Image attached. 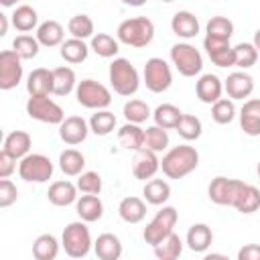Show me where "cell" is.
I'll use <instances>...</instances> for the list:
<instances>
[{
    "instance_id": "1",
    "label": "cell",
    "mask_w": 260,
    "mask_h": 260,
    "mask_svg": "<svg viewBox=\"0 0 260 260\" xmlns=\"http://www.w3.org/2000/svg\"><path fill=\"white\" fill-rule=\"evenodd\" d=\"M199 165V152L195 146H189V144H179V146H173L160 160V169H162V175L167 179H183L187 175H191Z\"/></svg>"
},
{
    "instance_id": "2",
    "label": "cell",
    "mask_w": 260,
    "mask_h": 260,
    "mask_svg": "<svg viewBox=\"0 0 260 260\" xmlns=\"http://www.w3.org/2000/svg\"><path fill=\"white\" fill-rule=\"evenodd\" d=\"M116 37L120 43L134 47V49H142L146 45L152 43L154 39V22L148 16H132L126 18L118 24L116 28Z\"/></svg>"
},
{
    "instance_id": "3",
    "label": "cell",
    "mask_w": 260,
    "mask_h": 260,
    "mask_svg": "<svg viewBox=\"0 0 260 260\" xmlns=\"http://www.w3.org/2000/svg\"><path fill=\"white\" fill-rule=\"evenodd\" d=\"M108 77H110V85L112 89L118 93V95H124V98H130L138 91L140 87V75H138V69L124 57H116L112 63H110V69H108Z\"/></svg>"
},
{
    "instance_id": "4",
    "label": "cell",
    "mask_w": 260,
    "mask_h": 260,
    "mask_svg": "<svg viewBox=\"0 0 260 260\" xmlns=\"http://www.w3.org/2000/svg\"><path fill=\"white\" fill-rule=\"evenodd\" d=\"M61 246L69 258H85L89 254V250L93 248L91 234H89V228L85 225V221L67 223V228L63 230V236H61Z\"/></svg>"
},
{
    "instance_id": "5",
    "label": "cell",
    "mask_w": 260,
    "mask_h": 260,
    "mask_svg": "<svg viewBox=\"0 0 260 260\" xmlns=\"http://www.w3.org/2000/svg\"><path fill=\"white\" fill-rule=\"evenodd\" d=\"M177 219H179V211L173 205H162V209L156 211L152 221L144 228V232H142L144 242L150 244L152 248L158 246L165 238H169L173 234V228L177 225Z\"/></svg>"
},
{
    "instance_id": "6",
    "label": "cell",
    "mask_w": 260,
    "mask_h": 260,
    "mask_svg": "<svg viewBox=\"0 0 260 260\" xmlns=\"http://www.w3.org/2000/svg\"><path fill=\"white\" fill-rule=\"evenodd\" d=\"M75 98H77V104L87 108V110H106L110 104H112V93L110 89L95 81V79H81L77 83V89H75Z\"/></svg>"
},
{
    "instance_id": "7",
    "label": "cell",
    "mask_w": 260,
    "mask_h": 260,
    "mask_svg": "<svg viewBox=\"0 0 260 260\" xmlns=\"http://www.w3.org/2000/svg\"><path fill=\"white\" fill-rule=\"evenodd\" d=\"M171 61L183 77H195L203 69V57L199 49L189 43H175L171 47Z\"/></svg>"
},
{
    "instance_id": "8",
    "label": "cell",
    "mask_w": 260,
    "mask_h": 260,
    "mask_svg": "<svg viewBox=\"0 0 260 260\" xmlns=\"http://www.w3.org/2000/svg\"><path fill=\"white\" fill-rule=\"evenodd\" d=\"M18 175L26 183H47L53 177V162L41 152H30L18 162Z\"/></svg>"
},
{
    "instance_id": "9",
    "label": "cell",
    "mask_w": 260,
    "mask_h": 260,
    "mask_svg": "<svg viewBox=\"0 0 260 260\" xmlns=\"http://www.w3.org/2000/svg\"><path fill=\"white\" fill-rule=\"evenodd\" d=\"M142 77H144V85L152 91V93H162L171 87L173 83V71H171V65L160 59V57H150L144 65V71H142Z\"/></svg>"
},
{
    "instance_id": "10",
    "label": "cell",
    "mask_w": 260,
    "mask_h": 260,
    "mask_svg": "<svg viewBox=\"0 0 260 260\" xmlns=\"http://www.w3.org/2000/svg\"><path fill=\"white\" fill-rule=\"evenodd\" d=\"M246 183L240 179H228V177H215L209 187H207V195L215 205H230L234 207L240 193L244 191Z\"/></svg>"
},
{
    "instance_id": "11",
    "label": "cell",
    "mask_w": 260,
    "mask_h": 260,
    "mask_svg": "<svg viewBox=\"0 0 260 260\" xmlns=\"http://www.w3.org/2000/svg\"><path fill=\"white\" fill-rule=\"evenodd\" d=\"M26 114L43 124H63L65 120V112L63 108L53 102L51 98H28L26 102Z\"/></svg>"
},
{
    "instance_id": "12",
    "label": "cell",
    "mask_w": 260,
    "mask_h": 260,
    "mask_svg": "<svg viewBox=\"0 0 260 260\" xmlns=\"http://www.w3.org/2000/svg\"><path fill=\"white\" fill-rule=\"evenodd\" d=\"M22 59L12 51L4 49L0 53V89L8 91L14 89L22 81Z\"/></svg>"
},
{
    "instance_id": "13",
    "label": "cell",
    "mask_w": 260,
    "mask_h": 260,
    "mask_svg": "<svg viewBox=\"0 0 260 260\" xmlns=\"http://www.w3.org/2000/svg\"><path fill=\"white\" fill-rule=\"evenodd\" d=\"M203 49H205V53H207V57L211 59L213 65H217V67H234L236 65L234 47L230 45V41H219V39L205 37L203 39Z\"/></svg>"
},
{
    "instance_id": "14",
    "label": "cell",
    "mask_w": 260,
    "mask_h": 260,
    "mask_svg": "<svg viewBox=\"0 0 260 260\" xmlns=\"http://www.w3.org/2000/svg\"><path fill=\"white\" fill-rule=\"evenodd\" d=\"M87 132H89V122H85L81 116H67L59 126V138L69 146L81 144L87 138Z\"/></svg>"
},
{
    "instance_id": "15",
    "label": "cell",
    "mask_w": 260,
    "mask_h": 260,
    "mask_svg": "<svg viewBox=\"0 0 260 260\" xmlns=\"http://www.w3.org/2000/svg\"><path fill=\"white\" fill-rule=\"evenodd\" d=\"M26 91L30 98H49L53 93V69H32L26 77Z\"/></svg>"
},
{
    "instance_id": "16",
    "label": "cell",
    "mask_w": 260,
    "mask_h": 260,
    "mask_svg": "<svg viewBox=\"0 0 260 260\" xmlns=\"http://www.w3.org/2000/svg\"><path fill=\"white\" fill-rule=\"evenodd\" d=\"M158 169H160V160H158L156 152H152L148 148H142V150L134 152V158H132V175L136 179H140V181L152 179Z\"/></svg>"
},
{
    "instance_id": "17",
    "label": "cell",
    "mask_w": 260,
    "mask_h": 260,
    "mask_svg": "<svg viewBox=\"0 0 260 260\" xmlns=\"http://www.w3.org/2000/svg\"><path fill=\"white\" fill-rule=\"evenodd\" d=\"M223 89L228 91L230 100H246L254 91V79L246 71H234L223 81Z\"/></svg>"
},
{
    "instance_id": "18",
    "label": "cell",
    "mask_w": 260,
    "mask_h": 260,
    "mask_svg": "<svg viewBox=\"0 0 260 260\" xmlns=\"http://www.w3.org/2000/svg\"><path fill=\"white\" fill-rule=\"evenodd\" d=\"M221 91H223V83L213 73H203L195 83V93H197L199 102H203V104L213 106L217 100H221Z\"/></svg>"
},
{
    "instance_id": "19",
    "label": "cell",
    "mask_w": 260,
    "mask_h": 260,
    "mask_svg": "<svg viewBox=\"0 0 260 260\" xmlns=\"http://www.w3.org/2000/svg\"><path fill=\"white\" fill-rule=\"evenodd\" d=\"M240 128L248 136H260V100H246L240 110Z\"/></svg>"
},
{
    "instance_id": "20",
    "label": "cell",
    "mask_w": 260,
    "mask_h": 260,
    "mask_svg": "<svg viewBox=\"0 0 260 260\" xmlns=\"http://www.w3.org/2000/svg\"><path fill=\"white\" fill-rule=\"evenodd\" d=\"M77 185H73L71 181H55L47 191V199L57 207H67L71 203H77Z\"/></svg>"
},
{
    "instance_id": "21",
    "label": "cell",
    "mask_w": 260,
    "mask_h": 260,
    "mask_svg": "<svg viewBox=\"0 0 260 260\" xmlns=\"http://www.w3.org/2000/svg\"><path fill=\"white\" fill-rule=\"evenodd\" d=\"M30 146H32L30 134L24 132V130H14V132L6 134L2 150H6V152H8L10 156H14L16 160H22L24 156L30 154Z\"/></svg>"
},
{
    "instance_id": "22",
    "label": "cell",
    "mask_w": 260,
    "mask_h": 260,
    "mask_svg": "<svg viewBox=\"0 0 260 260\" xmlns=\"http://www.w3.org/2000/svg\"><path fill=\"white\" fill-rule=\"evenodd\" d=\"M122 250L124 248H122L120 238L116 234H110V232L100 234L98 240L93 242V252L100 260H120Z\"/></svg>"
},
{
    "instance_id": "23",
    "label": "cell",
    "mask_w": 260,
    "mask_h": 260,
    "mask_svg": "<svg viewBox=\"0 0 260 260\" xmlns=\"http://www.w3.org/2000/svg\"><path fill=\"white\" fill-rule=\"evenodd\" d=\"M171 28H173V32H175L177 37H181V39H193V37H197V32H199V20H197V16H195L193 12H189V10H179V12H175L173 18H171Z\"/></svg>"
},
{
    "instance_id": "24",
    "label": "cell",
    "mask_w": 260,
    "mask_h": 260,
    "mask_svg": "<svg viewBox=\"0 0 260 260\" xmlns=\"http://www.w3.org/2000/svg\"><path fill=\"white\" fill-rule=\"evenodd\" d=\"M118 215L126 223H140L146 217V203H144V199H140L136 195L124 197L120 201V205H118Z\"/></svg>"
},
{
    "instance_id": "25",
    "label": "cell",
    "mask_w": 260,
    "mask_h": 260,
    "mask_svg": "<svg viewBox=\"0 0 260 260\" xmlns=\"http://www.w3.org/2000/svg\"><path fill=\"white\" fill-rule=\"evenodd\" d=\"M35 37H37L39 45H43V47H61L65 43L63 41L65 39V30H63L61 22H57V20H45V22H41Z\"/></svg>"
},
{
    "instance_id": "26",
    "label": "cell",
    "mask_w": 260,
    "mask_h": 260,
    "mask_svg": "<svg viewBox=\"0 0 260 260\" xmlns=\"http://www.w3.org/2000/svg\"><path fill=\"white\" fill-rule=\"evenodd\" d=\"M75 211L81 217V221L91 223L104 215V203L98 195H81L75 203Z\"/></svg>"
},
{
    "instance_id": "27",
    "label": "cell",
    "mask_w": 260,
    "mask_h": 260,
    "mask_svg": "<svg viewBox=\"0 0 260 260\" xmlns=\"http://www.w3.org/2000/svg\"><path fill=\"white\" fill-rule=\"evenodd\" d=\"M73 89H77V77L75 71L67 65L53 69V93L55 95H69Z\"/></svg>"
},
{
    "instance_id": "28",
    "label": "cell",
    "mask_w": 260,
    "mask_h": 260,
    "mask_svg": "<svg viewBox=\"0 0 260 260\" xmlns=\"http://www.w3.org/2000/svg\"><path fill=\"white\" fill-rule=\"evenodd\" d=\"M187 246L193 252H205L213 242V232L207 223H193L187 232Z\"/></svg>"
},
{
    "instance_id": "29",
    "label": "cell",
    "mask_w": 260,
    "mask_h": 260,
    "mask_svg": "<svg viewBox=\"0 0 260 260\" xmlns=\"http://www.w3.org/2000/svg\"><path fill=\"white\" fill-rule=\"evenodd\" d=\"M118 142L126 148V150H142L144 148V128H140L138 124H130L126 122L120 130H118Z\"/></svg>"
},
{
    "instance_id": "30",
    "label": "cell",
    "mask_w": 260,
    "mask_h": 260,
    "mask_svg": "<svg viewBox=\"0 0 260 260\" xmlns=\"http://www.w3.org/2000/svg\"><path fill=\"white\" fill-rule=\"evenodd\" d=\"M142 195H144V201L146 203H150V205H162L171 197V185L165 179H150V181H146V185L142 189Z\"/></svg>"
},
{
    "instance_id": "31",
    "label": "cell",
    "mask_w": 260,
    "mask_h": 260,
    "mask_svg": "<svg viewBox=\"0 0 260 260\" xmlns=\"http://www.w3.org/2000/svg\"><path fill=\"white\" fill-rule=\"evenodd\" d=\"M37 24H39V14H37V10L30 4H20V6L14 8V12H12V26L16 30H20L22 35H26Z\"/></svg>"
},
{
    "instance_id": "32",
    "label": "cell",
    "mask_w": 260,
    "mask_h": 260,
    "mask_svg": "<svg viewBox=\"0 0 260 260\" xmlns=\"http://www.w3.org/2000/svg\"><path fill=\"white\" fill-rule=\"evenodd\" d=\"M59 169L67 177H79L85 169V156L75 148H65L59 154Z\"/></svg>"
},
{
    "instance_id": "33",
    "label": "cell",
    "mask_w": 260,
    "mask_h": 260,
    "mask_svg": "<svg viewBox=\"0 0 260 260\" xmlns=\"http://www.w3.org/2000/svg\"><path fill=\"white\" fill-rule=\"evenodd\" d=\"M59 242L53 234H41L32 242V256L35 260H55L59 254Z\"/></svg>"
},
{
    "instance_id": "34",
    "label": "cell",
    "mask_w": 260,
    "mask_h": 260,
    "mask_svg": "<svg viewBox=\"0 0 260 260\" xmlns=\"http://www.w3.org/2000/svg\"><path fill=\"white\" fill-rule=\"evenodd\" d=\"M152 118H154V126L171 130V128H177L179 120L183 118V112L175 104H160L152 112Z\"/></svg>"
},
{
    "instance_id": "35",
    "label": "cell",
    "mask_w": 260,
    "mask_h": 260,
    "mask_svg": "<svg viewBox=\"0 0 260 260\" xmlns=\"http://www.w3.org/2000/svg\"><path fill=\"white\" fill-rule=\"evenodd\" d=\"M63 61L71 63V65H77V63H83L89 55V47L85 45V41H79V39H67L61 49H59Z\"/></svg>"
},
{
    "instance_id": "36",
    "label": "cell",
    "mask_w": 260,
    "mask_h": 260,
    "mask_svg": "<svg viewBox=\"0 0 260 260\" xmlns=\"http://www.w3.org/2000/svg\"><path fill=\"white\" fill-rule=\"evenodd\" d=\"M89 49H91L95 55H100V57H104V59H110V57H116V55H118L120 45H118V39H114L112 35H108V32H98V35H93V39H91V43H89Z\"/></svg>"
},
{
    "instance_id": "37",
    "label": "cell",
    "mask_w": 260,
    "mask_h": 260,
    "mask_svg": "<svg viewBox=\"0 0 260 260\" xmlns=\"http://www.w3.org/2000/svg\"><path fill=\"white\" fill-rule=\"evenodd\" d=\"M67 30H69L71 39H79V41L93 39V20L87 14H75L69 18Z\"/></svg>"
},
{
    "instance_id": "38",
    "label": "cell",
    "mask_w": 260,
    "mask_h": 260,
    "mask_svg": "<svg viewBox=\"0 0 260 260\" xmlns=\"http://www.w3.org/2000/svg\"><path fill=\"white\" fill-rule=\"evenodd\" d=\"M205 32H207L205 37L219 39V41H230L232 35H234V22L228 16H211L207 20Z\"/></svg>"
},
{
    "instance_id": "39",
    "label": "cell",
    "mask_w": 260,
    "mask_h": 260,
    "mask_svg": "<svg viewBox=\"0 0 260 260\" xmlns=\"http://www.w3.org/2000/svg\"><path fill=\"white\" fill-rule=\"evenodd\" d=\"M183 252V240L173 232L169 238H165L158 246H154V256L158 260H177Z\"/></svg>"
},
{
    "instance_id": "40",
    "label": "cell",
    "mask_w": 260,
    "mask_h": 260,
    "mask_svg": "<svg viewBox=\"0 0 260 260\" xmlns=\"http://www.w3.org/2000/svg\"><path fill=\"white\" fill-rule=\"evenodd\" d=\"M122 114H124V118H126V122H130V124H142V122H146L148 118H150V108H148V104L146 102H142V100H130V102H126L124 104V110H122Z\"/></svg>"
},
{
    "instance_id": "41",
    "label": "cell",
    "mask_w": 260,
    "mask_h": 260,
    "mask_svg": "<svg viewBox=\"0 0 260 260\" xmlns=\"http://www.w3.org/2000/svg\"><path fill=\"white\" fill-rule=\"evenodd\" d=\"M116 128V116L110 110H100L89 118V130L98 136H108Z\"/></svg>"
},
{
    "instance_id": "42",
    "label": "cell",
    "mask_w": 260,
    "mask_h": 260,
    "mask_svg": "<svg viewBox=\"0 0 260 260\" xmlns=\"http://www.w3.org/2000/svg\"><path fill=\"white\" fill-rule=\"evenodd\" d=\"M240 213H254V211H258L260 209V191L254 187V185H248L246 183V187H244V191L240 193V197H238V201H236V205H234Z\"/></svg>"
},
{
    "instance_id": "43",
    "label": "cell",
    "mask_w": 260,
    "mask_h": 260,
    "mask_svg": "<svg viewBox=\"0 0 260 260\" xmlns=\"http://www.w3.org/2000/svg\"><path fill=\"white\" fill-rule=\"evenodd\" d=\"M169 146V132L165 128L158 126H148L144 130V148L152 150V152H162Z\"/></svg>"
},
{
    "instance_id": "44",
    "label": "cell",
    "mask_w": 260,
    "mask_h": 260,
    "mask_svg": "<svg viewBox=\"0 0 260 260\" xmlns=\"http://www.w3.org/2000/svg\"><path fill=\"white\" fill-rule=\"evenodd\" d=\"M39 41L32 35H18L12 41V51L20 57V59H32L39 55Z\"/></svg>"
},
{
    "instance_id": "45",
    "label": "cell",
    "mask_w": 260,
    "mask_h": 260,
    "mask_svg": "<svg viewBox=\"0 0 260 260\" xmlns=\"http://www.w3.org/2000/svg\"><path fill=\"white\" fill-rule=\"evenodd\" d=\"M175 130L179 132V136H181L183 140H197V138L201 136L203 126H201V120H199L197 116H193V114H183V118L179 120V124H177Z\"/></svg>"
},
{
    "instance_id": "46",
    "label": "cell",
    "mask_w": 260,
    "mask_h": 260,
    "mask_svg": "<svg viewBox=\"0 0 260 260\" xmlns=\"http://www.w3.org/2000/svg\"><path fill=\"white\" fill-rule=\"evenodd\" d=\"M211 118H213V122H217L221 126L234 122V118H236V106H234V102L228 100V98L217 100L211 106Z\"/></svg>"
},
{
    "instance_id": "47",
    "label": "cell",
    "mask_w": 260,
    "mask_h": 260,
    "mask_svg": "<svg viewBox=\"0 0 260 260\" xmlns=\"http://www.w3.org/2000/svg\"><path fill=\"white\" fill-rule=\"evenodd\" d=\"M234 55H236V67L240 69H250L258 61V51L252 43H238L234 47Z\"/></svg>"
},
{
    "instance_id": "48",
    "label": "cell",
    "mask_w": 260,
    "mask_h": 260,
    "mask_svg": "<svg viewBox=\"0 0 260 260\" xmlns=\"http://www.w3.org/2000/svg\"><path fill=\"white\" fill-rule=\"evenodd\" d=\"M75 185H77V189L83 195H100V191H102V177L95 171H83L77 177Z\"/></svg>"
},
{
    "instance_id": "49",
    "label": "cell",
    "mask_w": 260,
    "mask_h": 260,
    "mask_svg": "<svg viewBox=\"0 0 260 260\" xmlns=\"http://www.w3.org/2000/svg\"><path fill=\"white\" fill-rule=\"evenodd\" d=\"M18 199V189L10 179L0 181V207H10Z\"/></svg>"
},
{
    "instance_id": "50",
    "label": "cell",
    "mask_w": 260,
    "mask_h": 260,
    "mask_svg": "<svg viewBox=\"0 0 260 260\" xmlns=\"http://www.w3.org/2000/svg\"><path fill=\"white\" fill-rule=\"evenodd\" d=\"M16 171V158L6 150H0V179H8Z\"/></svg>"
},
{
    "instance_id": "51",
    "label": "cell",
    "mask_w": 260,
    "mask_h": 260,
    "mask_svg": "<svg viewBox=\"0 0 260 260\" xmlns=\"http://www.w3.org/2000/svg\"><path fill=\"white\" fill-rule=\"evenodd\" d=\"M238 260H260V244H246L238 250Z\"/></svg>"
},
{
    "instance_id": "52",
    "label": "cell",
    "mask_w": 260,
    "mask_h": 260,
    "mask_svg": "<svg viewBox=\"0 0 260 260\" xmlns=\"http://www.w3.org/2000/svg\"><path fill=\"white\" fill-rule=\"evenodd\" d=\"M6 32H8V16L0 12V37H4Z\"/></svg>"
},
{
    "instance_id": "53",
    "label": "cell",
    "mask_w": 260,
    "mask_h": 260,
    "mask_svg": "<svg viewBox=\"0 0 260 260\" xmlns=\"http://www.w3.org/2000/svg\"><path fill=\"white\" fill-rule=\"evenodd\" d=\"M203 260H230V258H228V256H223V254L211 252V254H205V256H203Z\"/></svg>"
},
{
    "instance_id": "54",
    "label": "cell",
    "mask_w": 260,
    "mask_h": 260,
    "mask_svg": "<svg viewBox=\"0 0 260 260\" xmlns=\"http://www.w3.org/2000/svg\"><path fill=\"white\" fill-rule=\"evenodd\" d=\"M252 45H254V47H256V51L260 53V28L254 32V41H252Z\"/></svg>"
},
{
    "instance_id": "55",
    "label": "cell",
    "mask_w": 260,
    "mask_h": 260,
    "mask_svg": "<svg viewBox=\"0 0 260 260\" xmlns=\"http://www.w3.org/2000/svg\"><path fill=\"white\" fill-rule=\"evenodd\" d=\"M256 173H258V179H260V160H258V169H256Z\"/></svg>"
}]
</instances>
